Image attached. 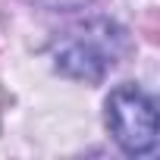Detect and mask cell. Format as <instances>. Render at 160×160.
Segmentation results:
<instances>
[{
    "instance_id": "obj_2",
    "label": "cell",
    "mask_w": 160,
    "mask_h": 160,
    "mask_svg": "<svg viewBox=\"0 0 160 160\" xmlns=\"http://www.w3.org/2000/svg\"><path fill=\"white\" fill-rule=\"evenodd\" d=\"M119 35L110 25H91L57 47V69L75 82H101L116 63Z\"/></svg>"
},
{
    "instance_id": "obj_3",
    "label": "cell",
    "mask_w": 160,
    "mask_h": 160,
    "mask_svg": "<svg viewBox=\"0 0 160 160\" xmlns=\"http://www.w3.org/2000/svg\"><path fill=\"white\" fill-rule=\"evenodd\" d=\"M38 7L44 10H57V13H69V10H85L88 3H94V0H35Z\"/></svg>"
},
{
    "instance_id": "obj_1",
    "label": "cell",
    "mask_w": 160,
    "mask_h": 160,
    "mask_svg": "<svg viewBox=\"0 0 160 160\" xmlns=\"http://www.w3.org/2000/svg\"><path fill=\"white\" fill-rule=\"evenodd\" d=\"M110 138L129 157H151L160 144V119L154 98L138 85H116L104 104Z\"/></svg>"
}]
</instances>
